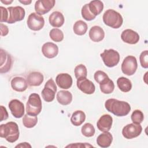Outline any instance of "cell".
Here are the masks:
<instances>
[{"label":"cell","instance_id":"7c38bea8","mask_svg":"<svg viewBox=\"0 0 148 148\" xmlns=\"http://www.w3.org/2000/svg\"><path fill=\"white\" fill-rule=\"evenodd\" d=\"M76 84L78 88L86 94H92L95 90L94 84L86 77L77 79Z\"/></svg>","mask_w":148,"mask_h":148},{"label":"cell","instance_id":"9c48e42d","mask_svg":"<svg viewBox=\"0 0 148 148\" xmlns=\"http://www.w3.org/2000/svg\"><path fill=\"white\" fill-rule=\"evenodd\" d=\"M27 25L32 31H39L45 25L44 18L36 13H31L27 18Z\"/></svg>","mask_w":148,"mask_h":148},{"label":"cell","instance_id":"6da1fadb","mask_svg":"<svg viewBox=\"0 0 148 148\" xmlns=\"http://www.w3.org/2000/svg\"><path fill=\"white\" fill-rule=\"evenodd\" d=\"M105 106L108 112L119 117L127 116L131 110V106L128 102L114 98L106 100Z\"/></svg>","mask_w":148,"mask_h":148},{"label":"cell","instance_id":"83f0119b","mask_svg":"<svg viewBox=\"0 0 148 148\" xmlns=\"http://www.w3.org/2000/svg\"><path fill=\"white\" fill-rule=\"evenodd\" d=\"M117 84L119 88L123 92H127L130 91L132 88L131 81L124 77H120L117 80Z\"/></svg>","mask_w":148,"mask_h":148},{"label":"cell","instance_id":"d590c367","mask_svg":"<svg viewBox=\"0 0 148 148\" xmlns=\"http://www.w3.org/2000/svg\"><path fill=\"white\" fill-rule=\"evenodd\" d=\"M140 63L141 66L143 68H148V51L147 50H145L142 51L139 57Z\"/></svg>","mask_w":148,"mask_h":148},{"label":"cell","instance_id":"836d02e7","mask_svg":"<svg viewBox=\"0 0 148 148\" xmlns=\"http://www.w3.org/2000/svg\"><path fill=\"white\" fill-rule=\"evenodd\" d=\"M131 118L134 123L140 124L144 119L143 113L140 110H135L132 112Z\"/></svg>","mask_w":148,"mask_h":148},{"label":"cell","instance_id":"ac0fdd59","mask_svg":"<svg viewBox=\"0 0 148 148\" xmlns=\"http://www.w3.org/2000/svg\"><path fill=\"white\" fill-rule=\"evenodd\" d=\"M56 82L58 86L63 89L69 88L72 84V78L68 73H60L56 78Z\"/></svg>","mask_w":148,"mask_h":148},{"label":"cell","instance_id":"2e32d148","mask_svg":"<svg viewBox=\"0 0 148 148\" xmlns=\"http://www.w3.org/2000/svg\"><path fill=\"white\" fill-rule=\"evenodd\" d=\"M42 52L43 56L48 58L56 57L58 53V46L52 42H46L42 47Z\"/></svg>","mask_w":148,"mask_h":148},{"label":"cell","instance_id":"60d3db41","mask_svg":"<svg viewBox=\"0 0 148 148\" xmlns=\"http://www.w3.org/2000/svg\"><path fill=\"white\" fill-rule=\"evenodd\" d=\"M15 147H31V146L27 142H23L17 145Z\"/></svg>","mask_w":148,"mask_h":148},{"label":"cell","instance_id":"603a6c76","mask_svg":"<svg viewBox=\"0 0 148 148\" xmlns=\"http://www.w3.org/2000/svg\"><path fill=\"white\" fill-rule=\"evenodd\" d=\"M113 140V136L112 134L107 132L100 134L97 138V145L101 147H108L110 146Z\"/></svg>","mask_w":148,"mask_h":148},{"label":"cell","instance_id":"d6986e66","mask_svg":"<svg viewBox=\"0 0 148 148\" xmlns=\"http://www.w3.org/2000/svg\"><path fill=\"white\" fill-rule=\"evenodd\" d=\"M11 87L16 91L23 92L27 88L28 83L24 78L16 76L11 80Z\"/></svg>","mask_w":148,"mask_h":148},{"label":"cell","instance_id":"30bf717a","mask_svg":"<svg viewBox=\"0 0 148 148\" xmlns=\"http://www.w3.org/2000/svg\"><path fill=\"white\" fill-rule=\"evenodd\" d=\"M142 131V127L140 124L133 123L124 127L122 130V134L125 138L131 139L138 136L141 134Z\"/></svg>","mask_w":148,"mask_h":148},{"label":"cell","instance_id":"5bb4252c","mask_svg":"<svg viewBox=\"0 0 148 148\" xmlns=\"http://www.w3.org/2000/svg\"><path fill=\"white\" fill-rule=\"evenodd\" d=\"M1 53V64L0 72L1 73H5L8 72L12 65V59L10 54L3 49L0 50Z\"/></svg>","mask_w":148,"mask_h":148},{"label":"cell","instance_id":"7bdbcfd3","mask_svg":"<svg viewBox=\"0 0 148 148\" xmlns=\"http://www.w3.org/2000/svg\"><path fill=\"white\" fill-rule=\"evenodd\" d=\"M1 2L5 3V5H9L13 2V1H3V0H1Z\"/></svg>","mask_w":148,"mask_h":148},{"label":"cell","instance_id":"277c9868","mask_svg":"<svg viewBox=\"0 0 148 148\" xmlns=\"http://www.w3.org/2000/svg\"><path fill=\"white\" fill-rule=\"evenodd\" d=\"M42 108V104L39 95L36 93L31 94L26 103L27 114L36 116L40 113Z\"/></svg>","mask_w":148,"mask_h":148},{"label":"cell","instance_id":"4dcf8cb0","mask_svg":"<svg viewBox=\"0 0 148 148\" xmlns=\"http://www.w3.org/2000/svg\"><path fill=\"white\" fill-rule=\"evenodd\" d=\"M49 36L51 39L56 42H61L64 39V34L58 28H53L50 30Z\"/></svg>","mask_w":148,"mask_h":148},{"label":"cell","instance_id":"8fae6325","mask_svg":"<svg viewBox=\"0 0 148 148\" xmlns=\"http://www.w3.org/2000/svg\"><path fill=\"white\" fill-rule=\"evenodd\" d=\"M54 0H39L36 1L35 10L37 14L43 15L48 13L55 5Z\"/></svg>","mask_w":148,"mask_h":148},{"label":"cell","instance_id":"8992f818","mask_svg":"<svg viewBox=\"0 0 148 148\" xmlns=\"http://www.w3.org/2000/svg\"><path fill=\"white\" fill-rule=\"evenodd\" d=\"M138 68V64L136 58L132 56L126 57L121 64V71L123 73L127 76L134 75Z\"/></svg>","mask_w":148,"mask_h":148},{"label":"cell","instance_id":"ffe728a7","mask_svg":"<svg viewBox=\"0 0 148 148\" xmlns=\"http://www.w3.org/2000/svg\"><path fill=\"white\" fill-rule=\"evenodd\" d=\"M89 37L92 41L98 42L104 38L105 32L101 27L95 25L90 28L89 31Z\"/></svg>","mask_w":148,"mask_h":148},{"label":"cell","instance_id":"f1b7e54d","mask_svg":"<svg viewBox=\"0 0 148 148\" xmlns=\"http://www.w3.org/2000/svg\"><path fill=\"white\" fill-rule=\"evenodd\" d=\"M73 32L77 35H83L87 30V24L82 20L77 21L73 25Z\"/></svg>","mask_w":148,"mask_h":148},{"label":"cell","instance_id":"ba28073f","mask_svg":"<svg viewBox=\"0 0 148 148\" xmlns=\"http://www.w3.org/2000/svg\"><path fill=\"white\" fill-rule=\"evenodd\" d=\"M9 12V17L7 23L9 24H13L17 21H21L24 19L25 12L24 8L20 6H10L8 8Z\"/></svg>","mask_w":148,"mask_h":148},{"label":"cell","instance_id":"8d00e7d4","mask_svg":"<svg viewBox=\"0 0 148 148\" xmlns=\"http://www.w3.org/2000/svg\"><path fill=\"white\" fill-rule=\"evenodd\" d=\"M0 9H1V23L2 22H7L8 20V17H9V12L8 9L3 7V6H1L0 7Z\"/></svg>","mask_w":148,"mask_h":148},{"label":"cell","instance_id":"4316f807","mask_svg":"<svg viewBox=\"0 0 148 148\" xmlns=\"http://www.w3.org/2000/svg\"><path fill=\"white\" fill-rule=\"evenodd\" d=\"M86 120V114L82 110H76L73 113L71 121L75 126L80 125Z\"/></svg>","mask_w":148,"mask_h":148},{"label":"cell","instance_id":"7a4b0ae2","mask_svg":"<svg viewBox=\"0 0 148 148\" xmlns=\"http://www.w3.org/2000/svg\"><path fill=\"white\" fill-rule=\"evenodd\" d=\"M0 136L5 138L8 142L13 143L19 137V129L16 123L9 121L0 126Z\"/></svg>","mask_w":148,"mask_h":148},{"label":"cell","instance_id":"3957f363","mask_svg":"<svg viewBox=\"0 0 148 148\" xmlns=\"http://www.w3.org/2000/svg\"><path fill=\"white\" fill-rule=\"evenodd\" d=\"M102 18L103 23L106 25L115 29L120 28L123 22L121 15L113 9H108L105 11Z\"/></svg>","mask_w":148,"mask_h":148},{"label":"cell","instance_id":"d6a6232c","mask_svg":"<svg viewBox=\"0 0 148 148\" xmlns=\"http://www.w3.org/2000/svg\"><path fill=\"white\" fill-rule=\"evenodd\" d=\"M75 75L77 79L86 77L87 75V71L86 67L83 64H79L77 65L74 69Z\"/></svg>","mask_w":148,"mask_h":148},{"label":"cell","instance_id":"b9f144b4","mask_svg":"<svg viewBox=\"0 0 148 148\" xmlns=\"http://www.w3.org/2000/svg\"><path fill=\"white\" fill-rule=\"evenodd\" d=\"M31 2H32L31 1H20V2L23 3L25 5H27L30 4L31 3Z\"/></svg>","mask_w":148,"mask_h":148},{"label":"cell","instance_id":"44dd1931","mask_svg":"<svg viewBox=\"0 0 148 148\" xmlns=\"http://www.w3.org/2000/svg\"><path fill=\"white\" fill-rule=\"evenodd\" d=\"M50 24L56 28L61 27L64 23V17L62 13L58 11L53 12L49 18Z\"/></svg>","mask_w":148,"mask_h":148},{"label":"cell","instance_id":"74e56055","mask_svg":"<svg viewBox=\"0 0 148 148\" xmlns=\"http://www.w3.org/2000/svg\"><path fill=\"white\" fill-rule=\"evenodd\" d=\"M1 109V119H0V121H2L3 120H6L9 116H8V112L6 110V109L3 106H1L0 107Z\"/></svg>","mask_w":148,"mask_h":148},{"label":"cell","instance_id":"52a82bcc","mask_svg":"<svg viewBox=\"0 0 148 148\" xmlns=\"http://www.w3.org/2000/svg\"><path fill=\"white\" fill-rule=\"evenodd\" d=\"M56 91L57 86L56 83L52 79H50L47 81L42 91V97L46 102H52L54 99Z\"/></svg>","mask_w":148,"mask_h":148},{"label":"cell","instance_id":"484cf974","mask_svg":"<svg viewBox=\"0 0 148 148\" xmlns=\"http://www.w3.org/2000/svg\"><path fill=\"white\" fill-rule=\"evenodd\" d=\"M88 8L90 12L95 16L99 15L103 9V3L99 0L91 1L88 3Z\"/></svg>","mask_w":148,"mask_h":148},{"label":"cell","instance_id":"f35d334b","mask_svg":"<svg viewBox=\"0 0 148 148\" xmlns=\"http://www.w3.org/2000/svg\"><path fill=\"white\" fill-rule=\"evenodd\" d=\"M92 147V145H89L87 143H76L75 144H71V145H69L68 146H66V147Z\"/></svg>","mask_w":148,"mask_h":148},{"label":"cell","instance_id":"e575fe53","mask_svg":"<svg viewBox=\"0 0 148 148\" xmlns=\"http://www.w3.org/2000/svg\"><path fill=\"white\" fill-rule=\"evenodd\" d=\"M81 13H82V16L83 17V18L87 20V21H91V20H94L96 16H95L94 15H93L91 12L88 9V3L87 4H85L83 7H82V11H81Z\"/></svg>","mask_w":148,"mask_h":148},{"label":"cell","instance_id":"9a60e30c","mask_svg":"<svg viewBox=\"0 0 148 148\" xmlns=\"http://www.w3.org/2000/svg\"><path fill=\"white\" fill-rule=\"evenodd\" d=\"M122 40L127 43L134 45L137 43L139 40V34L131 29H127L124 30L121 35Z\"/></svg>","mask_w":148,"mask_h":148},{"label":"cell","instance_id":"d4e9b609","mask_svg":"<svg viewBox=\"0 0 148 148\" xmlns=\"http://www.w3.org/2000/svg\"><path fill=\"white\" fill-rule=\"evenodd\" d=\"M99 84L100 90L103 94H110L114 89V83L108 76L102 80Z\"/></svg>","mask_w":148,"mask_h":148},{"label":"cell","instance_id":"e0dca14e","mask_svg":"<svg viewBox=\"0 0 148 148\" xmlns=\"http://www.w3.org/2000/svg\"><path fill=\"white\" fill-rule=\"evenodd\" d=\"M113 118L109 114H103L98 120L97 126L98 130L102 132L109 131L112 125Z\"/></svg>","mask_w":148,"mask_h":148},{"label":"cell","instance_id":"4fadbf2b","mask_svg":"<svg viewBox=\"0 0 148 148\" xmlns=\"http://www.w3.org/2000/svg\"><path fill=\"white\" fill-rule=\"evenodd\" d=\"M9 108L12 115L16 118H21L24 114L23 103L18 99H12L9 103Z\"/></svg>","mask_w":148,"mask_h":148},{"label":"cell","instance_id":"5b68a950","mask_svg":"<svg viewBox=\"0 0 148 148\" xmlns=\"http://www.w3.org/2000/svg\"><path fill=\"white\" fill-rule=\"evenodd\" d=\"M100 56L105 65L109 68L117 65L120 61L119 53L113 49H105Z\"/></svg>","mask_w":148,"mask_h":148},{"label":"cell","instance_id":"7402d4cb","mask_svg":"<svg viewBox=\"0 0 148 148\" xmlns=\"http://www.w3.org/2000/svg\"><path fill=\"white\" fill-rule=\"evenodd\" d=\"M43 75L39 72H31L27 76V81L30 86H39L43 82Z\"/></svg>","mask_w":148,"mask_h":148},{"label":"cell","instance_id":"ab89813d","mask_svg":"<svg viewBox=\"0 0 148 148\" xmlns=\"http://www.w3.org/2000/svg\"><path fill=\"white\" fill-rule=\"evenodd\" d=\"M0 26H1V35L2 36L7 35L9 32V29L8 27L2 23L0 24Z\"/></svg>","mask_w":148,"mask_h":148},{"label":"cell","instance_id":"1f68e13d","mask_svg":"<svg viewBox=\"0 0 148 148\" xmlns=\"http://www.w3.org/2000/svg\"><path fill=\"white\" fill-rule=\"evenodd\" d=\"M82 134L86 137H91L95 134L94 127L89 123L84 124L81 130Z\"/></svg>","mask_w":148,"mask_h":148},{"label":"cell","instance_id":"cb8c5ba5","mask_svg":"<svg viewBox=\"0 0 148 148\" xmlns=\"http://www.w3.org/2000/svg\"><path fill=\"white\" fill-rule=\"evenodd\" d=\"M57 100L59 103L62 105H67L71 103L72 101V95L68 91L65 90H60L57 94Z\"/></svg>","mask_w":148,"mask_h":148},{"label":"cell","instance_id":"f546056e","mask_svg":"<svg viewBox=\"0 0 148 148\" xmlns=\"http://www.w3.org/2000/svg\"><path fill=\"white\" fill-rule=\"evenodd\" d=\"M37 123H38L37 116H31L28 114H26L23 117V124L27 128H32L36 125Z\"/></svg>","mask_w":148,"mask_h":148}]
</instances>
